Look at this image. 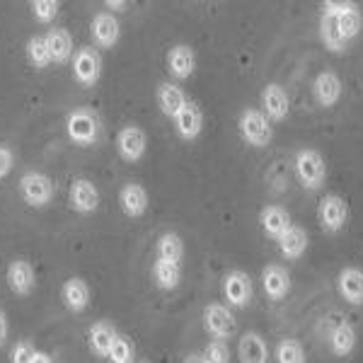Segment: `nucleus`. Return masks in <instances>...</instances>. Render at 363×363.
I'll return each mask as SVG.
<instances>
[{
	"label": "nucleus",
	"instance_id": "1",
	"mask_svg": "<svg viewBox=\"0 0 363 363\" xmlns=\"http://www.w3.org/2000/svg\"><path fill=\"white\" fill-rule=\"evenodd\" d=\"M66 131L68 138L73 140L75 145H95L99 138V119L97 114L92 112L90 107H78L68 114L66 119Z\"/></svg>",
	"mask_w": 363,
	"mask_h": 363
},
{
	"label": "nucleus",
	"instance_id": "2",
	"mask_svg": "<svg viewBox=\"0 0 363 363\" xmlns=\"http://www.w3.org/2000/svg\"><path fill=\"white\" fill-rule=\"evenodd\" d=\"M240 136L252 148H267L272 143V121L267 119V114L262 109H245L240 114Z\"/></svg>",
	"mask_w": 363,
	"mask_h": 363
},
{
	"label": "nucleus",
	"instance_id": "3",
	"mask_svg": "<svg viewBox=\"0 0 363 363\" xmlns=\"http://www.w3.org/2000/svg\"><path fill=\"white\" fill-rule=\"evenodd\" d=\"M294 165H296V177L303 186H306V189L315 191L325 184L327 165H325V157H322L318 150H313V148L298 150Z\"/></svg>",
	"mask_w": 363,
	"mask_h": 363
},
{
	"label": "nucleus",
	"instance_id": "4",
	"mask_svg": "<svg viewBox=\"0 0 363 363\" xmlns=\"http://www.w3.org/2000/svg\"><path fill=\"white\" fill-rule=\"evenodd\" d=\"M54 191H56L54 179L44 172H27L20 177V194L34 208H44L46 203H51Z\"/></svg>",
	"mask_w": 363,
	"mask_h": 363
},
{
	"label": "nucleus",
	"instance_id": "5",
	"mask_svg": "<svg viewBox=\"0 0 363 363\" xmlns=\"http://www.w3.org/2000/svg\"><path fill=\"white\" fill-rule=\"evenodd\" d=\"M99 75H102V56H99V51L92 49V46L75 51L73 78L83 87H92L99 80Z\"/></svg>",
	"mask_w": 363,
	"mask_h": 363
},
{
	"label": "nucleus",
	"instance_id": "6",
	"mask_svg": "<svg viewBox=\"0 0 363 363\" xmlns=\"http://www.w3.org/2000/svg\"><path fill=\"white\" fill-rule=\"evenodd\" d=\"M203 327L213 339H230L238 332V322L223 303H211L203 310Z\"/></svg>",
	"mask_w": 363,
	"mask_h": 363
},
{
	"label": "nucleus",
	"instance_id": "7",
	"mask_svg": "<svg viewBox=\"0 0 363 363\" xmlns=\"http://www.w3.org/2000/svg\"><path fill=\"white\" fill-rule=\"evenodd\" d=\"M318 218H320V225L325 228L327 233H339L349 220V203L339 194L325 196L320 201Z\"/></svg>",
	"mask_w": 363,
	"mask_h": 363
},
{
	"label": "nucleus",
	"instance_id": "8",
	"mask_svg": "<svg viewBox=\"0 0 363 363\" xmlns=\"http://www.w3.org/2000/svg\"><path fill=\"white\" fill-rule=\"evenodd\" d=\"M145 145H148L145 131L136 124L124 126L116 136V150H119L121 160L126 162H138L145 155Z\"/></svg>",
	"mask_w": 363,
	"mask_h": 363
},
{
	"label": "nucleus",
	"instance_id": "9",
	"mask_svg": "<svg viewBox=\"0 0 363 363\" xmlns=\"http://www.w3.org/2000/svg\"><path fill=\"white\" fill-rule=\"evenodd\" d=\"M68 201H70V208H73L75 213L87 216V213H92V211H97L99 191H97V186L92 184L90 179L80 177V179H75L73 184H70Z\"/></svg>",
	"mask_w": 363,
	"mask_h": 363
},
{
	"label": "nucleus",
	"instance_id": "10",
	"mask_svg": "<svg viewBox=\"0 0 363 363\" xmlns=\"http://www.w3.org/2000/svg\"><path fill=\"white\" fill-rule=\"evenodd\" d=\"M5 279H8V286L15 296H29L34 291V286H37V274H34V267L27 259L10 262Z\"/></svg>",
	"mask_w": 363,
	"mask_h": 363
},
{
	"label": "nucleus",
	"instance_id": "11",
	"mask_svg": "<svg viewBox=\"0 0 363 363\" xmlns=\"http://www.w3.org/2000/svg\"><path fill=\"white\" fill-rule=\"evenodd\" d=\"M223 294L228 306L233 308H245L252 301V279L245 272H230L223 279Z\"/></svg>",
	"mask_w": 363,
	"mask_h": 363
},
{
	"label": "nucleus",
	"instance_id": "12",
	"mask_svg": "<svg viewBox=\"0 0 363 363\" xmlns=\"http://www.w3.org/2000/svg\"><path fill=\"white\" fill-rule=\"evenodd\" d=\"M90 32H92L95 46H99V49H112V46L119 42L121 27H119V20H116L112 13H97L92 17Z\"/></svg>",
	"mask_w": 363,
	"mask_h": 363
},
{
	"label": "nucleus",
	"instance_id": "13",
	"mask_svg": "<svg viewBox=\"0 0 363 363\" xmlns=\"http://www.w3.org/2000/svg\"><path fill=\"white\" fill-rule=\"evenodd\" d=\"M116 339H119V332H116V327L107 320L95 322V325L90 327V332H87V342H90L92 354L99 356V359H109Z\"/></svg>",
	"mask_w": 363,
	"mask_h": 363
},
{
	"label": "nucleus",
	"instance_id": "14",
	"mask_svg": "<svg viewBox=\"0 0 363 363\" xmlns=\"http://www.w3.org/2000/svg\"><path fill=\"white\" fill-rule=\"evenodd\" d=\"M262 112L269 121H284L289 116V95L277 83H269L262 90Z\"/></svg>",
	"mask_w": 363,
	"mask_h": 363
},
{
	"label": "nucleus",
	"instance_id": "15",
	"mask_svg": "<svg viewBox=\"0 0 363 363\" xmlns=\"http://www.w3.org/2000/svg\"><path fill=\"white\" fill-rule=\"evenodd\" d=\"M174 128H177L179 138H184V140L199 138V133H201V128H203V112H201V107L189 99V102L182 107V112L174 116Z\"/></svg>",
	"mask_w": 363,
	"mask_h": 363
},
{
	"label": "nucleus",
	"instance_id": "16",
	"mask_svg": "<svg viewBox=\"0 0 363 363\" xmlns=\"http://www.w3.org/2000/svg\"><path fill=\"white\" fill-rule=\"evenodd\" d=\"M342 78L332 70H325L315 78V85H313V92H315V99H318L320 107H335V104L342 99Z\"/></svg>",
	"mask_w": 363,
	"mask_h": 363
},
{
	"label": "nucleus",
	"instance_id": "17",
	"mask_svg": "<svg viewBox=\"0 0 363 363\" xmlns=\"http://www.w3.org/2000/svg\"><path fill=\"white\" fill-rule=\"evenodd\" d=\"M119 203L128 218H140L148 211V191L136 182H128L119 191Z\"/></svg>",
	"mask_w": 363,
	"mask_h": 363
},
{
	"label": "nucleus",
	"instance_id": "18",
	"mask_svg": "<svg viewBox=\"0 0 363 363\" xmlns=\"http://www.w3.org/2000/svg\"><path fill=\"white\" fill-rule=\"evenodd\" d=\"M61 298H63V306H66L70 313H83V310L90 306V286H87L85 279L70 277L66 284H63Z\"/></svg>",
	"mask_w": 363,
	"mask_h": 363
},
{
	"label": "nucleus",
	"instance_id": "19",
	"mask_svg": "<svg viewBox=\"0 0 363 363\" xmlns=\"http://www.w3.org/2000/svg\"><path fill=\"white\" fill-rule=\"evenodd\" d=\"M262 286H264V294L272 301H281L291 291V274L281 264H269L262 272Z\"/></svg>",
	"mask_w": 363,
	"mask_h": 363
},
{
	"label": "nucleus",
	"instance_id": "20",
	"mask_svg": "<svg viewBox=\"0 0 363 363\" xmlns=\"http://www.w3.org/2000/svg\"><path fill=\"white\" fill-rule=\"evenodd\" d=\"M196 68V56L194 49L186 44H177L174 49H169L167 54V70L174 75L177 80H186Z\"/></svg>",
	"mask_w": 363,
	"mask_h": 363
},
{
	"label": "nucleus",
	"instance_id": "21",
	"mask_svg": "<svg viewBox=\"0 0 363 363\" xmlns=\"http://www.w3.org/2000/svg\"><path fill=\"white\" fill-rule=\"evenodd\" d=\"M337 289L344 301L351 306H363V272L356 267H347L337 279Z\"/></svg>",
	"mask_w": 363,
	"mask_h": 363
},
{
	"label": "nucleus",
	"instance_id": "22",
	"mask_svg": "<svg viewBox=\"0 0 363 363\" xmlns=\"http://www.w3.org/2000/svg\"><path fill=\"white\" fill-rule=\"evenodd\" d=\"M155 97H157V107H160V112L165 116H169V119H174V116L182 112V107L189 102L184 95V90L174 83H160Z\"/></svg>",
	"mask_w": 363,
	"mask_h": 363
},
{
	"label": "nucleus",
	"instance_id": "23",
	"mask_svg": "<svg viewBox=\"0 0 363 363\" xmlns=\"http://www.w3.org/2000/svg\"><path fill=\"white\" fill-rule=\"evenodd\" d=\"M259 223H262V228H264L267 235L274 238V240H279L291 225H294V223H291V213H289V211H286L284 206H277V203H274V206L262 208Z\"/></svg>",
	"mask_w": 363,
	"mask_h": 363
},
{
	"label": "nucleus",
	"instance_id": "24",
	"mask_svg": "<svg viewBox=\"0 0 363 363\" xmlns=\"http://www.w3.org/2000/svg\"><path fill=\"white\" fill-rule=\"evenodd\" d=\"M46 46H49V54L54 63H68L70 56H73V39H70V32L63 27H54L44 34Z\"/></svg>",
	"mask_w": 363,
	"mask_h": 363
},
{
	"label": "nucleus",
	"instance_id": "25",
	"mask_svg": "<svg viewBox=\"0 0 363 363\" xmlns=\"http://www.w3.org/2000/svg\"><path fill=\"white\" fill-rule=\"evenodd\" d=\"M238 356H240V363H267L269 361L267 342L262 339V335H257V332H247V335L240 337Z\"/></svg>",
	"mask_w": 363,
	"mask_h": 363
},
{
	"label": "nucleus",
	"instance_id": "26",
	"mask_svg": "<svg viewBox=\"0 0 363 363\" xmlns=\"http://www.w3.org/2000/svg\"><path fill=\"white\" fill-rule=\"evenodd\" d=\"M279 250H281V255L286 257V259H301L303 255H306V250H308V233L303 230V228H298V225H291L289 230L284 233L279 240Z\"/></svg>",
	"mask_w": 363,
	"mask_h": 363
},
{
	"label": "nucleus",
	"instance_id": "27",
	"mask_svg": "<svg viewBox=\"0 0 363 363\" xmlns=\"http://www.w3.org/2000/svg\"><path fill=\"white\" fill-rule=\"evenodd\" d=\"M153 279H155V284L160 286L162 291H174L179 286V281H182V267L174 264V262L155 259Z\"/></svg>",
	"mask_w": 363,
	"mask_h": 363
},
{
	"label": "nucleus",
	"instance_id": "28",
	"mask_svg": "<svg viewBox=\"0 0 363 363\" xmlns=\"http://www.w3.org/2000/svg\"><path fill=\"white\" fill-rule=\"evenodd\" d=\"M320 37H322V44L332 51V54H344L347 51V39L342 37L337 27V20L335 17H325L322 15L320 20Z\"/></svg>",
	"mask_w": 363,
	"mask_h": 363
},
{
	"label": "nucleus",
	"instance_id": "29",
	"mask_svg": "<svg viewBox=\"0 0 363 363\" xmlns=\"http://www.w3.org/2000/svg\"><path fill=\"white\" fill-rule=\"evenodd\" d=\"M155 255H157V259L179 264L182 257H184V242H182V238L177 233H165V235H160V240H157Z\"/></svg>",
	"mask_w": 363,
	"mask_h": 363
},
{
	"label": "nucleus",
	"instance_id": "30",
	"mask_svg": "<svg viewBox=\"0 0 363 363\" xmlns=\"http://www.w3.org/2000/svg\"><path fill=\"white\" fill-rule=\"evenodd\" d=\"M330 344L337 356H349L356 347V330L349 322H339L330 335Z\"/></svg>",
	"mask_w": 363,
	"mask_h": 363
},
{
	"label": "nucleus",
	"instance_id": "31",
	"mask_svg": "<svg viewBox=\"0 0 363 363\" xmlns=\"http://www.w3.org/2000/svg\"><path fill=\"white\" fill-rule=\"evenodd\" d=\"M337 27H339V32H342V37L347 39H356L361 34V27H363V17H361V10H359V5H356L354 10H349L347 15H342V17H337Z\"/></svg>",
	"mask_w": 363,
	"mask_h": 363
},
{
	"label": "nucleus",
	"instance_id": "32",
	"mask_svg": "<svg viewBox=\"0 0 363 363\" xmlns=\"http://www.w3.org/2000/svg\"><path fill=\"white\" fill-rule=\"evenodd\" d=\"M277 363H306V351L296 339H281L277 344Z\"/></svg>",
	"mask_w": 363,
	"mask_h": 363
},
{
	"label": "nucleus",
	"instance_id": "33",
	"mask_svg": "<svg viewBox=\"0 0 363 363\" xmlns=\"http://www.w3.org/2000/svg\"><path fill=\"white\" fill-rule=\"evenodd\" d=\"M27 58L34 68H46L51 63V54H49V46H46L44 37H32L27 42Z\"/></svg>",
	"mask_w": 363,
	"mask_h": 363
},
{
	"label": "nucleus",
	"instance_id": "34",
	"mask_svg": "<svg viewBox=\"0 0 363 363\" xmlns=\"http://www.w3.org/2000/svg\"><path fill=\"white\" fill-rule=\"evenodd\" d=\"M201 356L206 363H230V347L223 339H213V342H208Z\"/></svg>",
	"mask_w": 363,
	"mask_h": 363
},
{
	"label": "nucleus",
	"instance_id": "35",
	"mask_svg": "<svg viewBox=\"0 0 363 363\" xmlns=\"http://www.w3.org/2000/svg\"><path fill=\"white\" fill-rule=\"evenodd\" d=\"M58 8H61V3H56V0H34L32 15L37 22L49 25V22H54V17L58 15Z\"/></svg>",
	"mask_w": 363,
	"mask_h": 363
},
{
	"label": "nucleus",
	"instance_id": "36",
	"mask_svg": "<svg viewBox=\"0 0 363 363\" xmlns=\"http://www.w3.org/2000/svg\"><path fill=\"white\" fill-rule=\"evenodd\" d=\"M133 354H136V349H133V342L124 335H119L116 339L112 354H109V361L112 363H136L133 361Z\"/></svg>",
	"mask_w": 363,
	"mask_h": 363
},
{
	"label": "nucleus",
	"instance_id": "37",
	"mask_svg": "<svg viewBox=\"0 0 363 363\" xmlns=\"http://www.w3.org/2000/svg\"><path fill=\"white\" fill-rule=\"evenodd\" d=\"M34 354H37L34 344L29 342V339H22V342H17L15 349L10 351V363H32Z\"/></svg>",
	"mask_w": 363,
	"mask_h": 363
},
{
	"label": "nucleus",
	"instance_id": "38",
	"mask_svg": "<svg viewBox=\"0 0 363 363\" xmlns=\"http://www.w3.org/2000/svg\"><path fill=\"white\" fill-rule=\"evenodd\" d=\"M356 8V3H349V0H327L325 5H322V15L325 17H342V15H347L349 10H354Z\"/></svg>",
	"mask_w": 363,
	"mask_h": 363
},
{
	"label": "nucleus",
	"instance_id": "39",
	"mask_svg": "<svg viewBox=\"0 0 363 363\" xmlns=\"http://www.w3.org/2000/svg\"><path fill=\"white\" fill-rule=\"evenodd\" d=\"M13 165H15V155H13V150H10L8 145H0V179L8 177L10 169H13Z\"/></svg>",
	"mask_w": 363,
	"mask_h": 363
},
{
	"label": "nucleus",
	"instance_id": "40",
	"mask_svg": "<svg viewBox=\"0 0 363 363\" xmlns=\"http://www.w3.org/2000/svg\"><path fill=\"white\" fill-rule=\"evenodd\" d=\"M5 339H8V315L0 310V347L5 344Z\"/></svg>",
	"mask_w": 363,
	"mask_h": 363
},
{
	"label": "nucleus",
	"instance_id": "41",
	"mask_svg": "<svg viewBox=\"0 0 363 363\" xmlns=\"http://www.w3.org/2000/svg\"><path fill=\"white\" fill-rule=\"evenodd\" d=\"M32 363H54V361H51V356L46 354V351H37V354H34V359H32Z\"/></svg>",
	"mask_w": 363,
	"mask_h": 363
},
{
	"label": "nucleus",
	"instance_id": "42",
	"mask_svg": "<svg viewBox=\"0 0 363 363\" xmlns=\"http://www.w3.org/2000/svg\"><path fill=\"white\" fill-rule=\"evenodd\" d=\"M107 8H112V10H126L128 8V3H116V0H107Z\"/></svg>",
	"mask_w": 363,
	"mask_h": 363
},
{
	"label": "nucleus",
	"instance_id": "43",
	"mask_svg": "<svg viewBox=\"0 0 363 363\" xmlns=\"http://www.w3.org/2000/svg\"><path fill=\"white\" fill-rule=\"evenodd\" d=\"M184 363H206V361H203L201 354H191V356H186Z\"/></svg>",
	"mask_w": 363,
	"mask_h": 363
},
{
	"label": "nucleus",
	"instance_id": "44",
	"mask_svg": "<svg viewBox=\"0 0 363 363\" xmlns=\"http://www.w3.org/2000/svg\"><path fill=\"white\" fill-rule=\"evenodd\" d=\"M136 363H148V361H136Z\"/></svg>",
	"mask_w": 363,
	"mask_h": 363
}]
</instances>
